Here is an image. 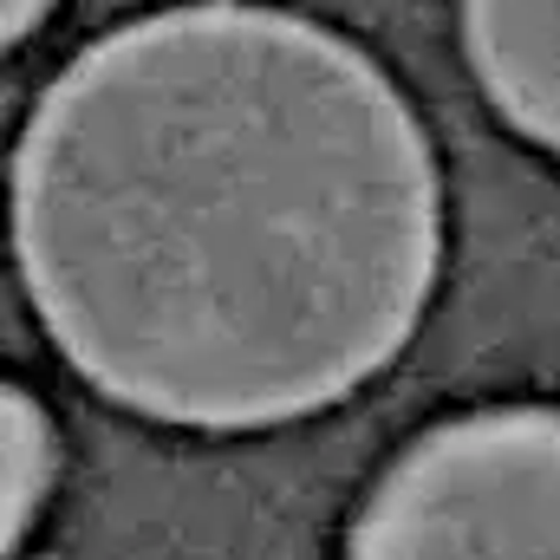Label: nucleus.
Instances as JSON below:
<instances>
[{"instance_id": "obj_5", "label": "nucleus", "mask_w": 560, "mask_h": 560, "mask_svg": "<svg viewBox=\"0 0 560 560\" xmlns=\"http://www.w3.org/2000/svg\"><path fill=\"white\" fill-rule=\"evenodd\" d=\"M46 7H52V0H0V52H7L13 39H26V33L46 20Z\"/></svg>"}, {"instance_id": "obj_3", "label": "nucleus", "mask_w": 560, "mask_h": 560, "mask_svg": "<svg viewBox=\"0 0 560 560\" xmlns=\"http://www.w3.org/2000/svg\"><path fill=\"white\" fill-rule=\"evenodd\" d=\"M463 46L489 105L560 156V0H463Z\"/></svg>"}, {"instance_id": "obj_1", "label": "nucleus", "mask_w": 560, "mask_h": 560, "mask_svg": "<svg viewBox=\"0 0 560 560\" xmlns=\"http://www.w3.org/2000/svg\"><path fill=\"white\" fill-rule=\"evenodd\" d=\"M13 261L92 392L275 430L372 385L443 261L418 112L352 39L189 0L92 39L13 150Z\"/></svg>"}, {"instance_id": "obj_4", "label": "nucleus", "mask_w": 560, "mask_h": 560, "mask_svg": "<svg viewBox=\"0 0 560 560\" xmlns=\"http://www.w3.org/2000/svg\"><path fill=\"white\" fill-rule=\"evenodd\" d=\"M46 489H52V423L26 392L0 385V555L20 548Z\"/></svg>"}, {"instance_id": "obj_2", "label": "nucleus", "mask_w": 560, "mask_h": 560, "mask_svg": "<svg viewBox=\"0 0 560 560\" xmlns=\"http://www.w3.org/2000/svg\"><path fill=\"white\" fill-rule=\"evenodd\" d=\"M346 560H560V411L509 405L418 436Z\"/></svg>"}]
</instances>
